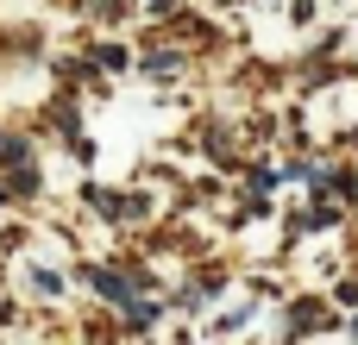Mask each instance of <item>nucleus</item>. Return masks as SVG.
<instances>
[{
    "instance_id": "f257e3e1",
    "label": "nucleus",
    "mask_w": 358,
    "mask_h": 345,
    "mask_svg": "<svg viewBox=\"0 0 358 345\" xmlns=\"http://www.w3.org/2000/svg\"><path fill=\"white\" fill-rule=\"evenodd\" d=\"M88 283H94L101 295H113V302H126V308H138V302H132V283H126V277H113V270H88Z\"/></svg>"
}]
</instances>
